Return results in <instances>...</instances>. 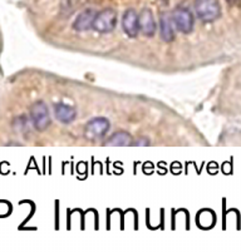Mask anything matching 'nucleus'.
Returning a JSON list of instances; mask_svg holds the SVG:
<instances>
[{
	"mask_svg": "<svg viewBox=\"0 0 241 252\" xmlns=\"http://www.w3.org/2000/svg\"><path fill=\"white\" fill-rule=\"evenodd\" d=\"M171 15L172 19H173V23H175V27L181 32V33H191L192 29H194L195 18L189 8L180 6V8L175 9V10L172 11Z\"/></svg>",
	"mask_w": 241,
	"mask_h": 252,
	"instance_id": "obj_4",
	"label": "nucleus"
},
{
	"mask_svg": "<svg viewBox=\"0 0 241 252\" xmlns=\"http://www.w3.org/2000/svg\"><path fill=\"white\" fill-rule=\"evenodd\" d=\"M31 119L36 130L43 132V130L48 129L52 123V119H50L49 109H48L45 102L36 100L35 103H33V105L31 107Z\"/></svg>",
	"mask_w": 241,
	"mask_h": 252,
	"instance_id": "obj_2",
	"label": "nucleus"
},
{
	"mask_svg": "<svg viewBox=\"0 0 241 252\" xmlns=\"http://www.w3.org/2000/svg\"><path fill=\"white\" fill-rule=\"evenodd\" d=\"M123 32L130 38H136L139 33V14H137L135 9H128L125 11L122 18Z\"/></svg>",
	"mask_w": 241,
	"mask_h": 252,
	"instance_id": "obj_6",
	"label": "nucleus"
},
{
	"mask_svg": "<svg viewBox=\"0 0 241 252\" xmlns=\"http://www.w3.org/2000/svg\"><path fill=\"white\" fill-rule=\"evenodd\" d=\"M227 1H229V3H231V4H234V3H236L238 0H227Z\"/></svg>",
	"mask_w": 241,
	"mask_h": 252,
	"instance_id": "obj_13",
	"label": "nucleus"
},
{
	"mask_svg": "<svg viewBox=\"0 0 241 252\" xmlns=\"http://www.w3.org/2000/svg\"><path fill=\"white\" fill-rule=\"evenodd\" d=\"M133 144V138L128 132H117V133L112 134L107 141L103 143V146L105 147H128V146H132Z\"/></svg>",
	"mask_w": 241,
	"mask_h": 252,
	"instance_id": "obj_11",
	"label": "nucleus"
},
{
	"mask_svg": "<svg viewBox=\"0 0 241 252\" xmlns=\"http://www.w3.org/2000/svg\"><path fill=\"white\" fill-rule=\"evenodd\" d=\"M150 139L142 137V138L136 139V142H133L132 146H136V147H146V146H150Z\"/></svg>",
	"mask_w": 241,
	"mask_h": 252,
	"instance_id": "obj_12",
	"label": "nucleus"
},
{
	"mask_svg": "<svg viewBox=\"0 0 241 252\" xmlns=\"http://www.w3.org/2000/svg\"><path fill=\"white\" fill-rule=\"evenodd\" d=\"M109 127H111V125H109L108 119L104 118V117H97V118L91 119L87 123L86 127H84V134L91 141L102 138L108 132Z\"/></svg>",
	"mask_w": 241,
	"mask_h": 252,
	"instance_id": "obj_5",
	"label": "nucleus"
},
{
	"mask_svg": "<svg viewBox=\"0 0 241 252\" xmlns=\"http://www.w3.org/2000/svg\"><path fill=\"white\" fill-rule=\"evenodd\" d=\"M54 114H56V118L58 119L59 122L68 125V123H72L75 119L77 111L72 105L66 104V103H58L54 107Z\"/></svg>",
	"mask_w": 241,
	"mask_h": 252,
	"instance_id": "obj_9",
	"label": "nucleus"
},
{
	"mask_svg": "<svg viewBox=\"0 0 241 252\" xmlns=\"http://www.w3.org/2000/svg\"><path fill=\"white\" fill-rule=\"evenodd\" d=\"M139 31L146 36H153L156 33V22L151 9H143L139 13Z\"/></svg>",
	"mask_w": 241,
	"mask_h": 252,
	"instance_id": "obj_8",
	"label": "nucleus"
},
{
	"mask_svg": "<svg viewBox=\"0 0 241 252\" xmlns=\"http://www.w3.org/2000/svg\"><path fill=\"white\" fill-rule=\"evenodd\" d=\"M96 15L97 11L95 9L88 8L86 10L80 11L78 17L75 18L74 23H73V28L77 32H86L93 28V23H95Z\"/></svg>",
	"mask_w": 241,
	"mask_h": 252,
	"instance_id": "obj_7",
	"label": "nucleus"
},
{
	"mask_svg": "<svg viewBox=\"0 0 241 252\" xmlns=\"http://www.w3.org/2000/svg\"><path fill=\"white\" fill-rule=\"evenodd\" d=\"M117 25V13L112 8L103 9L98 11L96 15L95 23H93V29L98 33H111L114 31Z\"/></svg>",
	"mask_w": 241,
	"mask_h": 252,
	"instance_id": "obj_3",
	"label": "nucleus"
},
{
	"mask_svg": "<svg viewBox=\"0 0 241 252\" xmlns=\"http://www.w3.org/2000/svg\"><path fill=\"white\" fill-rule=\"evenodd\" d=\"M195 9L200 19L205 23H212L221 15L219 0H195Z\"/></svg>",
	"mask_w": 241,
	"mask_h": 252,
	"instance_id": "obj_1",
	"label": "nucleus"
},
{
	"mask_svg": "<svg viewBox=\"0 0 241 252\" xmlns=\"http://www.w3.org/2000/svg\"><path fill=\"white\" fill-rule=\"evenodd\" d=\"M173 19L171 14H162L160 19V34L164 42H172L175 39V31H173Z\"/></svg>",
	"mask_w": 241,
	"mask_h": 252,
	"instance_id": "obj_10",
	"label": "nucleus"
}]
</instances>
